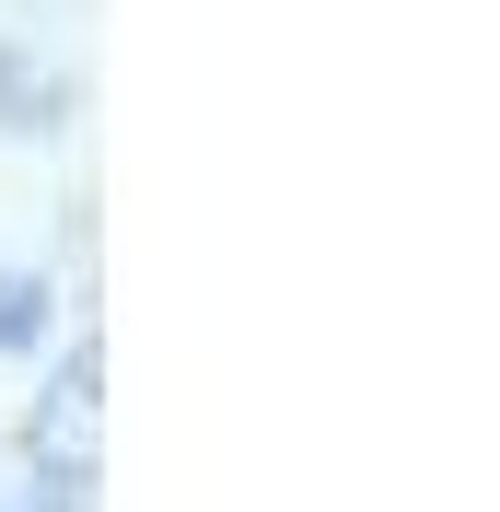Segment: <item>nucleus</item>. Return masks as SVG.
I'll use <instances>...</instances> for the list:
<instances>
[{
    "mask_svg": "<svg viewBox=\"0 0 500 512\" xmlns=\"http://www.w3.org/2000/svg\"><path fill=\"white\" fill-rule=\"evenodd\" d=\"M47 338V291L35 280H0V350H35Z\"/></svg>",
    "mask_w": 500,
    "mask_h": 512,
    "instance_id": "f257e3e1",
    "label": "nucleus"
}]
</instances>
